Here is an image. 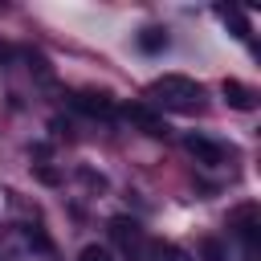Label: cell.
Wrapping results in <instances>:
<instances>
[{"mask_svg": "<svg viewBox=\"0 0 261 261\" xmlns=\"http://www.w3.org/2000/svg\"><path fill=\"white\" fill-rule=\"evenodd\" d=\"M110 232H114V241L122 245V253H130V261H143V253H147V237H143V228H139L135 220L114 216V220H110Z\"/></svg>", "mask_w": 261, "mask_h": 261, "instance_id": "obj_3", "label": "cell"}, {"mask_svg": "<svg viewBox=\"0 0 261 261\" xmlns=\"http://www.w3.org/2000/svg\"><path fill=\"white\" fill-rule=\"evenodd\" d=\"M220 94H224V102H228L232 110H253V106H257V90L245 86V82H237V77H224V82H220Z\"/></svg>", "mask_w": 261, "mask_h": 261, "instance_id": "obj_7", "label": "cell"}, {"mask_svg": "<svg viewBox=\"0 0 261 261\" xmlns=\"http://www.w3.org/2000/svg\"><path fill=\"white\" fill-rule=\"evenodd\" d=\"M143 261H192V257H188L179 245H171V241H147Z\"/></svg>", "mask_w": 261, "mask_h": 261, "instance_id": "obj_8", "label": "cell"}, {"mask_svg": "<svg viewBox=\"0 0 261 261\" xmlns=\"http://www.w3.org/2000/svg\"><path fill=\"white\" fill-rule=\"evenodd\" d=\"M0 261H61V257L45 228L8 224V228H0Z\"/></svg>", "mask_w": 261, "mask_h": 261, "instance_id": "obj_1", "label": "cell"}, {"mask_svg": "<svg viewBox=\"0 0 261 261\" xmlns=\"http://www.w3.org/2000/svg\"><path fill=\"white\" fill-rule=\"evenodd\" d=\"M220 16H224V20H228V24H232V29H237V37H241V41H245V37H249V24H245V20H241V12H237V8H220Z\"/></svg>", "mask_w": 261, "mask_h": 261, "instance_id": "obj_12", "label": "cell"}, {"mask_svg": "<svg viewBox=\"0 0 261 261\" xmlns=\"http://www.w3.org/2000/svg\"><path fill=\"white\" fill-rule=\"evenodd\" d=\"M122 118L126 122H135L139 130H147V135H167V122H163V114H155L151 106H143V102H130L126 110H122Z\"/></svg>", "mask_w": 261, "mask_h": 261, "instance_id": "obj_6", "label": "cell"}, {"mask_svg": "<svg viewBox=\"0 0 261 261\" xmlns=\"http://www.w3.org/2000/svg\"><path fill=\"white\" fill-rule=\"evenodd\" d=\"M184 147H188V155H196V163H204V167H224V159H228V151H224L216 139H208V135H188Z\"/></svg>", "mask_w": 261, "mask_h": 261, "instance_id": "obj_4", "label": "cell"}, {"mask_svg": "<svg viewBox=\"0 0 261 261\" xmlns=\"http://www.w3.org/2000/svg\"><path fill=\"white\" fill-rule=\"evenodd\" d=\"M139 49H143V53H159V49H167V29H159V24L143 29V33H139Z\"/></svg>", "mask_w": 261, "mask_h": 261, "instance_id": "obj_9", "label": "cell"}, {"mask_svg": "<svg viewBox=\"0 0 261 261\" xmlns=\"http://www.w3.org/2000/svg\"><path fill=\"white\" fill-rule=\"evenodd\" d=\"M77 261H114V253H110L106 245H86V249L77 253Z\"/></svg>", "mask_w": 261, "mask_h": 261, "instance_id": "obj_11", "label": "cell"}, {"mask_svg": "<svg viewBox=\"0 0 261 261\" xmlns=\"http://www.w3.org/2000/svg\"><path fill=\"white\" fill-rule=\"evenodd\" d=\"M147 98H151L159 110L192 114V110H200L204 90H200V82H192V77H184V73H163V77H155V82L147 86Z\"/></svg>", "mask_w": 261, "mask_h": 261, "instance_id": "obj_2", "label": "cell"}, {"mask_svg": "<svg viewBox=\"0 0 261 261\" xmlns=\"http://www.w3.org/2000/svg\"><path fill=\"white\" fill-rule=\"evenodd\" d=\"M204 261H224V249H220V241H204Z\"/></svg>", "mask_w": 261, "mask_h": 261, "instance_id": "obj_13", "label": "cell"}, {"mask_svg": "<svg viewBox=\"0 0 261 261\" xmlns=\"http://www.w3.org/2000/svg\"><path fill=\"white\" fill-rule=\"evenodd\" d=\"M237 228H241V237L249 241V249H257V220H253V208H245V212L237 216Z\"/></svg>", "mask_w": 261, "mask_h": 261, "instance_id": "obj_10", "label": "cell"}, {"mask_svg": "<svg viewBox=\"0 0 261 261\" xmlns=\"http://www.w3.org/2000/svg\"><path fill=\"white\" fill-rule=\"evenodd\" d=\"M82 114H90V118H114V102H110V94H94V90H77L73 98H69Z\"/></svg>", "mask_w": 261, "mask_h": 261, "instance_id": "obj_5", "label": "cell"}]
</instances>
